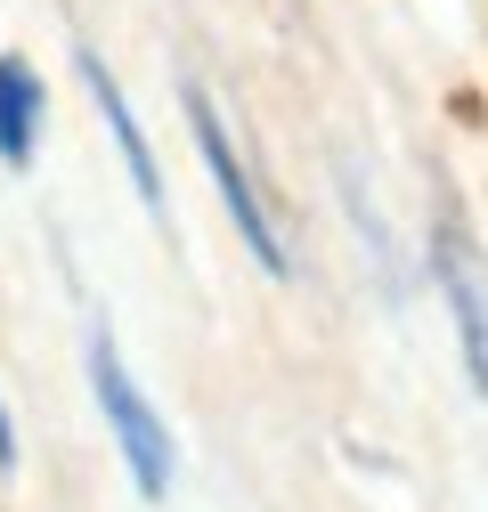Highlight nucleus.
<instances>
[{
  "label": "nucleus",
  "instance_id": "obj_1",
  "mask_svg": "<svg viewBox=\"0 0 488 512\" xmlns=\"http://www.w3.org/2000/svg\"><path fill=\"white\" fill-rule=\"evenodd\" d=\"M90 391H98V415L114 423V447H122V464H131L139 496H163L171 488V431L147 407V391L131 382V366H122L106 326H90Z\"/></svg>",
  "mask_w": 488,
  "mask_h": 512
},
{
  "label": "nucleus",
  "instance_id": "obj_3",
  "mask_svg": "<svg viewBox=\"0 0 488 512\" xmlns=\"http://www.w3.org/2000/svg\"><path fill=\"white\" fill-rule=\"evenodd\" d=\"M432 261H440V293H448L456 334H464V366H472L480 399H488V261L472 252V236H464V228H440Z\"/></svg>",
  "mask_w": 488,
  "mask_h": 512
},
{
  "label": "nucleus",
  "instance_id": "obj_4",
  "mask_svg": "<svg viewBox=\"0 0 488 512\" xmlns=\"http://www.w3.org/2000/svg\"><path fill=\"white\" fill-rule=\"evenodd\" d=\"M82 82H90V106L106 114V131H114V147H122V163H131V187H139V204L163 220V171H155V155H147V131H139V114H131V98H122V82L98 66V57L82 49Z\"/></svg>",
  "mask_w": 488,
  "mask_h": 512
},
{
  "label": "nucleus",
  "instance_id": "obj_5",
  "mask_svg": "<svg viewBox=\"0 0 488 512\" xmlns=\"http://www.w3.org/2000/svg\"><path fill=\"white\" fill-rule=\"evenodd\" d=\"M33 131H41V82L25 57H0V163H33Z\"/></svg>",
  "mask_w": 488,
  "mask_h": 512
},
{
  "label": "nucleus",
  "instance_id": "obj_6",
  "mask_svg": "<svg viewBox=\"0 0 488 512\" xmlns=\"http://www.w3.org/2000/svg\"><path fill=\"white\" fill-rule=\"evenodd\" d=\"M0 464H17V431H9V407H0Z\"/></svg>",
  "mask_w": 488,
  "mask_h": 512
},
{
  "label": "nucleus",
  "instance_id": "obj_2",
  "mask_svg": "<svg viewBox=\"0 0 488 512\" xmlns=\"http://www.w3.org/2000/svg\"><path fill=\"white\" fill-rule=\"evenodd\" d=\"M188 122H196V147H204V171H212V187H220V204H228L236 236L253 244V261H261L269 277H293V252H285V236H277V220H269V204H261V187H253V171L236 163V147H228V122H220V106H212L204 90H188Z\"/></svg>",
  "mask_w": 488,
  "mask_h": 512
}]
</instances>
